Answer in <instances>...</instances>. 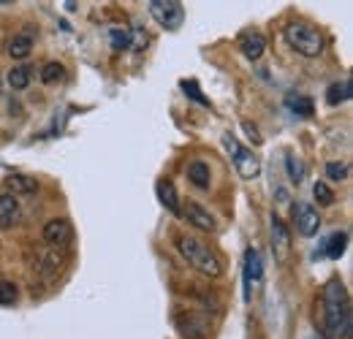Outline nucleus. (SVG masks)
<instances>
[{"mask_svg": "<svg viewBox=\"0 0 353 339\" xmlns=\"http://www.w3.org/2000/svg\"><path fill=\"white\" fill-rule=\"evenodd\" d=\"M323 323L332 339H348L351 334V298L340 280H329L323 288Z\"/></svg>", "mask_w": 353, "mask_h": 339, "instance_id": "obj_1", "label": "nucleus"}, {"mask_svg": "<svg viewBox=\"0 0 353 339\" xmlns=\"http://www.w3.org/2000/svg\"><path fill=\"white\" fill-rule=\"evenodd\" d=\"M176 247H179V253L182 258L196 269V271H201L204 277H210V280H215V277H221L223 271V263L221 258L212 253L201 239H196V236H176Z\"/></svg>", "mask_w": 353, "mask_h": 339, "instance_id": "obj_2", "label": "nucleus"}, {"mask_svg": "<svg viewBox=\"0 0 353 339\" xmlns=\"http://www.w3.org/2000/svg\"><path fill=\"white\" fill-rule=\"evenodd\" d=\"M285 41L296 49L302 57H318L323 52V36L310 22H291L285 25Z\"/></svg>", "mask_w": 353, "mask_h": 339, "instance_id": "obj_3", "label": "nucleus"}, {"mask_svg": "<svg viewBox=\"0 0 353 339\" xmlns=\"http://www.w3.org/2000/svg\"><path fill=\"white\" fill-rule=\"evenodd\" d=\"M147 8L152 14V19L166 30H176L182 25V19H185V8L176 0H150Z\"/></svg>", "mask_w": 353, "mask_h": 339, "instance_id": "obj_4", "label": "nucleus"}, {"mask_svg": "<svg viewBox=\"0 0 353 339\" xmlns=\"http://www.w3.org/2000/svg\"><path fill=\"white\" fill-rule=\"evenodd\" d=\"M223 144H225V150L234 155V166H236V171H239L245 179H253V176H259V171H261V163H259V158H256L250 150L239 147V141H236L231 133H225V136H223Z\"/></svg>", "mask_w": 353, "mask_h": 339, "instance_id": "obj_5", "label": "nucleus"}, {"mask_svg": "<svg viewBox=\"0 0 353 339\" xmlns=\"http://www.w3.org/2000/svg\"><path fill=\"white\" fill-rule=\"evenodd\" d=\"M74 239V225L65 217H54L44 225V242L52 247H65Z\"/></svg>", "mask_w": 353, "mask_h": 339, "instance_id": "obj_6", "label": "nucleus"}, {"mask_svg": "<svg viewBox=\"0 0 353 339\" xmlns=\"http://www.w3.org/2000/svg\"><path fill=\"white\" fill-rule=\"evenodd\" d=\"M261 277H264L261 253L256 247H248V253H245V301H250V291L261 282Z\"/></svg>", "mask_w": 353, "mask_h": 339, "instance_id": "obj_7", "label": "nucleus"}, {"mask_svg": "<svg viewBox=\"0 0 353 339\" xmlns=\"http://www.w3.org/2000/svg\"><path fill=\"white\" fill-rule=\"evenodd\" d=\"M272 253L277 260H285L291 255V231L277 214H272Z\"/></svg>", "mask_w": 353, "mask_h": 339, "instance_id": "obj_8", "label": "nucleus"}, {"mask_svg": "<svg viewBox=\"0 0 353 339\" xmlns=\"http://www.w3.org/2000/svg\"><path fill=\"white\" fill-rule=\"evenodd\" d=\"M182 217H185L193 228H199V231H204V234H212V231L218 228L215 217L210 214V209H204L199 201H188V204L182 207Z\"/></svg>", "mask_w": 353, "mask_h": 339, "instance_id": "obj_9", "label": "nucleus"}, {"mask_svg": "<svg viewBox=\"0 0 353 339\" xmlns=\"http://www.w3.org/2000/svg\"><path fill=\"white\" fill-rule=\"evenodd\" d=\"M174 320H176L179 334L185 339H207V334H210L204 318H199L196 312H179Z\"/></svg>", "mask_w": 353, "mask_h": 339, "instance_id": "obj_10", "label": "nucleus"}, {"mask_svg": "<svg viewBox=\"0 0 353 339\" xmlns=\"http://www.w3.org/2000/svg\"><path fill=\"white\" fill-rule=\"evenodd\" d=\"M294 223H296V231L302 236H315L318 228H321V217H318V209L312 204H296L294 209Z\"/></svg>", "mask_w": 353, "mask_h": 339, "instance_id": "obj_11", "label": "nucleus"}, {"mask_svg": "<svg viewBox=\"0 0 353 339\" xmlns=\"http://www.w3.org/2000/svg\"><path fill=\"white\" fill-rule=\"evenodd\" d=\"M19 223V201L11 193H0V231H11Z\"/></svg>", "mask_w": 353, "mask_h": 339, "instance_id": "obj_12", "label": "nucleus"}, {"mask_svg": "<svg viewBox=\"0 0 353 339\" xmlns=\"http://www.w3.org/2000/svg\"><path fill=\"white\" fill-rule=\"evenodd\" d=\"M239 52H242L248 60H259L266 52V39L261 33H242V36H239Z\"/></svg>", "mask_w": 353, "mask_h": 339, "instance_id": "obj_13", "label": "nucleus"}, {"mask_svg": "<svg viewBox=\"0 0 353 339\" xmlns=\"http://www.w3.org/2000/svg\"><path fill=\"white\" fill-rule=\"evenodd\" d=\"M155 190H158L161 204H163L169 212L174 214V217H182V207H179V196H176L174 185H172L169 179H161V182L155 185Z\"/></svg>", "mask_w": 353, "mask_h": 339, "instance_id": "obj_14", "label": "nucleus"}, {"mask_svg": "<svg viewBox=\"0 0 353 339\" xmlns=\"http://www.w3.org/2000/svg\"><path fill=\"white\" fill-rule=\"evenodd\" d=\"M6 52H8V57H14V60H25V57L33 52V36H30V33H17V36L8 41Z\"/></svg>", "mask_w": 353, "mask_h": 339, "instance_id": "obj_15", "label": "nucleus"}, {"mask_svg": "<svg viewBox=\"0 0 353 339\" xmlns=\"http://www.w3.org/2000/svg\"><path fill=\"white\" fill-rule=\"evenodd\" d=\"M188 179L199 187V190H210V185H212V174H210V166L204 163V161H193L190 166H188Z\"/></svg>", "mask_w": 353, "mask_h": 339, "instance_id": "obj_16", "label": "nucleus"}, {"mask_svg": "<svg viewBox=\"0 0 353 339\" xmlns=\"http://www.w3.org/2000/svg\"><path fill=\"white\" fill-rule=\"evenodd\" d=\"M8 187H11V196H17V193H36L39 190V182L33 179V176H25V174H14V176H8Z\"/></svg>", "mask_w": 353, "mask_h": 339, "instance_id": "obj_17", "label": "nucleus"}, {"mask_svg": "<svg viewBox=\"0 0 353 339\" xmlns=\"http://www.w3.org/2000/svg\"><path fill=\"white\" fill-rule=\"evenodd\" d=\"M348 98H351V79H343V82H337V85H332L326 90V101H329L332 106L345 103Z\"/></svg>", "mask_w": 353, "mask_h": 339, "instance_id": "obj_18", "label": "nucleus"}, {"mask_svg": "<svg viewBox=\"0 0 353 339\" xmlns=\"http://www.w3.org/2000/svg\"><path fill=\"white\" fill-rule=\"evenodd\" d=\"M345 245H348V234L345 231H337V234H332L329 239H326V250L323 253L329 255V258H340V255L345 253Z\"/></svg>", "mask_w": 353, "mask_h": 339, "instance_id": "obj_19", "label": "nucleus"}, {"mask_svg": "<svg viewBox=\"0 0 353 339\" xmlns=\"http://www.w3.org/2000/svg\"><path fill=\"white\" fill-rule=\"evenodd\" d=\"M30 79H33V71L28 65H17V68L8 71V85L14 87V90H25V87L30 85Z\"/></svg>", "mask_w": 353, "mask_h": 339, "instance_id": "obj_20", "label": "nucleus"}, {"mask_svg": "<svg viewBox=\"0 0 353 339\" xmlns=\"http://www.w3.org/2000/svg\"><path fill=\"white\" fill-rule=\"evenodd\" d=\"M63 76H65V68H63V63H46L44 68H41V82L44 85H57V82H63Z\"/></svg>", "mask_w": 353, "mask_h": 339, "instance_id": "obj_21", "label": "nucleus"}, {"mask_svg": "<svg viewBox=\"0 0 353 339\" xmlns=\"http://www.w3.org/2000/svg\"><path fill=\"white\" fill-rule=\"evenodd\" d=\"M109 39H112V49H114V52H123V49L131 46V30H125V28H112V30H109Z\"/></svg>", "mask_w": 353, "mask_h": 339, "instance_id": "obj_22", "label": "nucleus"}, {"mask_svg": "<svg viewBox=\"0 0 353 339\" xmlns=\"http://www.w3.org/2000/svg\"><path fill=\"white\" fill-rule=\"evenodd\" d=\"M17 298H19V288L14 282H8V280H0V304L3 307H14Z\"/></svg>", "mask_w": 353, "mask_h": 339, "instance_id": "obj_23", "label": "nucleus"}, {"mask_svg": "<svg viewBox=\"0 0 353 339\" xmlns=\"http://www.w3.org/2000/svg\"><path fill=\"white\" fill-rule=\"evenodd\" d=\"M312 196H315V201L323 204V207H332V204H334V193H332V187H329L326 182H315V185H312Z\"/></svg>", "mask_w": 353, "mask_h": 339, "instance_id": "obj_24", "label": "nucleus"}, {"mask_svg": "<svg viewBox=\"0 0 353 339\" xmlns=\"http://www.w3.org/2000/svg\"><path fill=\"white\" fill-rule=\"evenodd\" d=\"M285 169H288V176H291L294 182H302V179H305V166H302L299 158L288 155V158H285Z\"/></svg>", "mask_w": 353, "mask_h": 339, "instance_id": "obj_25", "label": "nucleus"}, {"mask_svg": "<svg viewBox=\"0 0 353 339\" xmlns=\"http://www.w3.org/2000/svg\"><path fill=\"white\" fill-rule=\"evenodd\" d=\"M288 109L291 112H296V114H302V117H310L312 114V103H310L307 98H288Z\"/></svg>", "mask_w": 353, "mask_h": 339, "instance_id": "obj_26", "label": "nucleus"}, {"mask_svg": "<svg viewBox=\"0 0 353 339\" xmlns=\"http://www.w3.org/2000/svg\"><path fill=\"white\" fill-rule=\"evenodd\" d=\"M345 174H348V166H345V163H329V166H326V176L334 179V182L345 179Z\"/></svg>", "mask_w": 353, "mask_h": 339, "instance_id": "obj_27", "label": "nucleus"}, {"mask_svg": "<svg viewBox=\"0 0 353 339\" xmlns=\"http://www.w3.org/2000/svg\"><path fill=\"white\" fill-rule=\"evenodd\" d=\"M182 90H185V92H190V98H193V101L207 103V98L201 95V90H199V85H196V82H182Z\"/></svg>", "mask_w": 353, "mask_h": 339, "instance_id": "obj_28", "label": "nucleus"}, {"mask_svg": "<svg viewBox=\"0 0 353 339\" xmlns=\"http://www.w3.org/2000/svg\"><path fill=\"white\" fill-rule=\"evenodd\" d=\"M242 127L248 130V136L253 138V144H261V133H259V127H256V125H250V123H242Z\"/></svg>", "mask_w": 353, "mask_h": 339, "instance_id": "obj_29", "label": "nucleus"}]
</instances>
